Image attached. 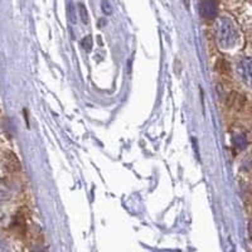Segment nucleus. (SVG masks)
<instances>
[{"label": "nucleus", "mask_w": 252, "mask_h": 252, "mask_svg": "<svg viewBox=\"0 0 252 252\" xmlns=\"http://www.w3.org/2000/svg\"><path fill=\"white\" fill-rule=\"evenodd\" d=\"M216 35L220 47L231 48L236 43L237 33L233 27L232 22L227 18H220L216 24Z\"/></svg>", "instance_id": "1"}, {"label": "nucleus", "mask_w": 252, "mask_h": 252, "mask_svg": "<svg viewBox=\"0 0 252 252\" xmlns=\"http://www.w3.org/2000/svg\"><path fill=\"white\" fill-rule=\"evenodd\" d=\"M69 17H71V19H72V22H73V23H75L76 22V17H75V12H73V6H69Z\"/></svg>", "instance_id": "10"}, {"label": "nucleus", "mask_w": 252, "mask_h": 252, "mask_svg": "<svg viewBox=\"0 0 252 252\" xmlns=\"http://www.w3.org/2000/svg\"><path fill=\"white\" fill-rule=\"evenodd\" d=\"M78 12H80V17H81V20H82V23L89 24V13H87L86 6L81 3L78 4Z\"/></svg>", "instance_id": "6"}, {"label": "nucleus", "mask_w": 252, "mask_h": 252, "mask_svg": "<svg viewBox=\"0 0 252 252\" xmlns=\"http://www.w3.org/2000/svg\"><path fill=\"white\" fill-rule=\"evenodd\" d=\"M232 140H233V144H235L237 148H240V149H244L245 146L247 145V138L244 134L235 135Z\"/></svg>", "instance_id": "5"}, {"label": "nucleus", "mask_w": 252, "mask_h": 252, "mask_svg": "<svg viewBox=\"0 0 252 252\" xmlns=\"http://www.w3.org/2000/svg\"><path fill=\"white\" fill-rule=\"evenodd\" d=\"M217 69L220 72V73H223V75H227L229 71V66L228 62L224 60H220L217 62Z\"/></svg>", "instance_id": "7"}, {"label": "nucleus", "mask_w": 252, "mask_h": 252, "mask_svg": "<svg viewBox=\"0 0 252 252\" xmlns=\"http://www.w3.org/2000/svg\"><path fill=\"white\" fill-rule=\"evenodd\" d=\"M238 73H240L241 78L244 81H246L247 85H250V81H251V60L250 58H244L242 61L238 62Z\"/></svg>", "instance_id": "3"}, {"label": "nucleus", "mask_w": 252, "mask_h": 252, "mask_svg": "<svg viewBox=\"0 0 252 252\" xmlns=\"http://www.w3.org/2000/svg\"><path fill=\"white\" fill-rule=\"evenodd\" d=\"M82 47H83V49H85V51H87V52H90L92 49V38H91V35H87V37H85L82 39Z\"/></svg>", "instance_id": "9"}, {"label": "nucleus", "mask_w": 252, "mask_h": 252, "mask_svg": "<svg viewBox=\"0 0 252 252\" xmlns=\"http://www.w3.org/2000/svg\"><path fill=\"white\" fill-rule=\"evenodd\" d=\"M101 9H102V12L106 15H110L112 13V5L109 0H102V3H101Z\"/></svg>", "instance_id": "8"}, {"label": "nucleus", "mask_w": 252, "mask_h": 252, "mask_svg": "<svg viewBox=\"0 0 252 252\" xmlns=\"http://www.w3.org/2000/svg\"><path fill=\"white\" fill-rule=\"evenodd\" d=\"M201 15L204 19H213L217 15V5L215 0H203L201 4Z\"/></svg>", "instance_id": "2"}, {"label": "nucleus", "mask_w": 252, "mask_h": 252, "mask_svg": "<svg viewBox=\"0 0 252 252\" xmlns=\"http://www.w3.org/2000/svg\"><path fill=\"white\" fill-rule=\"evenodd\" d=\"M6 164H8L9 166V170H12V172H18V170L20 169L19 160H18L17 158H15L12 153L8 154V161H6Z\"/></svg>", "instance_id": "4"}]
</instances>
